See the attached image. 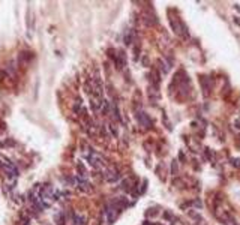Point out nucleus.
<instances>
[{"instance_id": "obj_1", "label": "nucleus", "mask_w": 240, "mask_h": 225, "mask_svg": "<svg viewBox=\"0 0 240 225\" xmlns=\"http://www.w3.org/2000/svg\"><path fill=\"white\" fill-rule=\"evenodd\" d=\"M86 159H87V162H89V165H92L93 168H102V158H101V155H98L96 152H93L92 150V153H89V155H86Z\"/></svg>"}, {"instance_id": "obj_2", "label": "nucleus", "mask_w": 240, "mask_h": 225, "mask_svg": "<svg viewBox=\"0 0 240 225\" xmlns=\"http://www.w3.org/2000/svg\"><path fill=\"white\" fill-rule=\"evenodd\" d=\"M119 177H120V174H119V170H116V168H108V170L104 171V179L107 182H110V183L117 182Z\"/></svg>"}, {"instance_id": "obj_3", "label": "nucleus", "mask_w": 240, "mask_h": 225, "mask_svg": "<svg viewBox=\"0 0 240 225\" xmlns=\"http://www.w3.org/2000/svg\"><path fill=\"white\" fill-rule=\"evenodd\" d=\"M138 122L141 123L143 126H146V128H150L152 126V120L149 119V116H147L146 113H143V111L138 113Z\"/></svg>"}, {"instance_id": "obj_4", "label": "nucleus", "mask_w": 240, "mask_h": 225, "mask_svg": "<svg viewBox=\"0 0 240 225\" xmlns=\"http://www.w3.org/2000/svg\"><path fill=\"white\" fill-rule=\"evenodd\" d=\"M89 186L90 185L86 179H81V177L77 176V188H78V189H81V191H90Z\"/></svg>"}, {"instance_id": "obj_5", "label": "nucleus", "mask_w": 240, "mask_h": 225, "mask_svg": "<svg viewBox=\"0 0 240 225\" xmlns=\"http://www.w3.org/2000/svg\"><path fill=\"white\" fill-rule=\"evenodd\" d=\"M74 221H75V225H84V219H83V216H78V215H75Z\"/></svg>"}, {"instance_id": "obj_6", "label": "nucleus", "mask_w": 240, "mask_h": 225, "mask_svg": "<svg viewBox=\"0 0 240 225\" xmlns=\"http://www.w3.org/2000/svg\"><path fill=\"white\" fill-rule=\"evenodd\" d=\"M56 221H57V224L59 225H63V215L62 213H59V215L56 216Z\"/></svg>"}, {"instance_id": "obj_7", "label": "nucleus", "mask_w": 240, "mask_h": 225, "mask_svg": "<svg viewBox=\"0 0 240 225\" xmlns=\"http://www.w3.org/2000/svg\"><path fill=\"white\" fill-rule=\"evenodd\" d=\"M108 128H110V131H111V132H113V135H114V137H117V129H114V126H113V125H110Z\"/></svg>"}, {"instance_id": "obj_8", "label": "nucleus", "mask_w": 240, "mask_h": 225, "mask_svg": "<svg viewBox=\"0 0 240 225\" xmlns=\"http://www.w3.org/2000/svg\"><path fill=\"white\" fill-rule=\"evenodd\" d=\"M239 138H240V137H239ZM239 143H240V140H239Z\"/></svg>"}]
</instances>
